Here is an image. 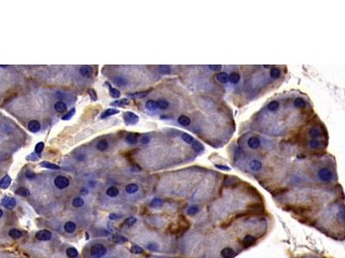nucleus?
I'll use <instances>...</instances> for the list:
<instances>
[{
  "label": "nucleus",
  "instance_id": "22",
  "mask_svg": "<svg viewBox=\"0 0 345 258\" xmlns=\"http://www.w3.org/2000/svg\"><path fill=\"white\" fill-rule=\"evenodd\" d=\"M113 81H114V83L116 85H118L120 87H124V86H126L127 84H128L127 79L123 78V77H116L113 79Z\"/></svg>",
  "mask_w": 345,
  "mask_h": 258
},
{
  "label": "nucleus",
  "instance_id": "36",
  "mask_svg": "<svg viewBox=\"0 0 345 258\" xmlns=\"http://www.w3.org/2000/svg\"><path fill=\"white\" fill-rule=\"evenodd\" d=\"M72 203H73V206L74 207H82L84 205V201L80 197H76V198H74L73 200Z\"/></svg>",
  "mask_w": 345,
  "mask_h": 258
},
{
  "label": "nucleus",
  "instance_id": "31",
  "mask_svg": "<svg viewBox=\"0 0 345 258\" xmlns=\"http://www.w3.org/2000/svg\"><path fill=\"white\" fill-rule=\"evenodd\" d=\"M22 235H23L22 232L18 229H12L9 232V236L12 238H19L22 237Z\"/></svg>",
  "mask_w": 345,
  "mask_h": 258
},
{
  "label": "nucleus",
  "instance_id": "24",
  "mask_svg": "<svg viewBox=\"0 0 345 258\" xmlns=\"http://www.w3.org/2000/svg\"><path fill=\"white\" fill-rule=\"evenodd\" d=\"M240 74H238L237 72H232L229 76V81H230V83L233 84H236L240 81Z\"/></svg>",
  "mask_w": 345,
  "mask_h": 258
},
{
  "label": "nucleus",
  "instance_id": "18",
  "mask_svg": "<svg viewBox=\"0 0 345 258\" xmlns=\"http://www.w3.org/2000/svg\"><path fill=\"white\" fill-rule=\"evenodd\" d=\"M178 122L183 126H188L191 124V120L186 115H180L178 118Z\"/></svg>",
  "mask_w": 345,
  "mask_h": 258
},
{
  "label": "nucleus",
  "instance_id": "25",
  "mask_svg": "<svg viewBox=\"0 0 345 258\" xmlns=\"http://www.w3.org/2000/svg\"><path fill=\"white\" fill-rule=\"evenodd\" d=\"M217 79L220 83L225 84L229 81V75L226 72H219L217 75Z\"/></svg>",
  "mask_w": 345,
  "mask_h": 258
},
{
  "label": "nucleus",
  "instance_id": "1",
  "mask_svg": "<svg viewBox=\"0 0 345 258\" xmlns=\"http://www.w3.org/2000/svg\"><path fill=\"white\" fill-rule=\"evenodd\" d=\"M90 252L92 257L101 258L107 253V249L101 244H96L91 247Z\"/></svg>",
  "mask_w": 345,
  "mask_h": 258
},
{
  "label": "nucleus",
  "instance_id": "52",
  "mask_svg": "<svg viewBox=\"0 0 345 258\" xmlns=\"http://www.w3.org/2000/svg\"><path fill=\"white\" fill-rule=\"evenodd\" d=\"M224 183L226 186L230 187V186H233L235 185V179L234 178H231V177H226L225 181H224Z\"/></svg>",
  "mask_w": 345,
  "mask_h": 258
},
{
  "label": "nucleus",
  "instance_id": "9",
  "mask_svg": "<svg viewBox=\"0 0 345 258\" xmlns=\"http://www.w3.org/2000/svg\"><path fill=\"white\" fill-rule=\"evenodd\" d=\"M248 146L251 149H257L259 146H261V140L259 139V138H257L255 136L251 137L248 140Z\"/></svg>",
  "mask_w": 345,
  "mask_h": 258
},
{
  "label": "nucleus",
  "instance_id": "20",
  "mask_svg": "<svg viewBox=\"0 0 345 258\" xmlns=\"http://www.w3.org/2000/svg\"><path fill=\"white\" fill-rule=\"evenodd\" d=\"M129 101L127 100L126 98L121 99V100H116V101L111 102V106H115V107H124L125 105H129Z\"/></svg>",
  "mask_w": 345,
  "mask_h": 258
},
{
  "label": "nucleus",
  "instance_id": "34",
  "mask_svg": "<svg viewBox=\"0 0 345 258\" xmlns=\"http://www.w3.org/2000/svg\"><path fill=\"white\" fill-rule=\"evenodd\" d=\"M309 134H310V137L313 138V139H316V138H318V137L321 136V132H320V130H319L318 128H317V127H314V128L310 129Z\"/></svg>",
  "mask_w": 345,
  "mask_h": 258
},
{
  "label": "nucleus",
  "instance_id": "6",
  "mask_svg": "<svg viewBox=\"0 0 345 258\" xmlns=\"http://www.w3.org/2000/svg\"><path fill=\"white\" fill-rule=\"evenodd\" d=\"M1 205L7 208V209H13L16 205H17V201L15 200V198L13 197H9V196H5L2 199L1 201Z\"/></svg>",
  "mask_w": 345,
  "mask_h": 258
},
{
  "label": "nucleus",
  "instance_id": "63",
  "mask_svg": "<svg viewBox=\"0 0 345 258\" xmlns=\"http://www.w3.org/2000/svg\"><path fill=\"white\" fill-rule=\"evenodd\" d=\"M264 67L265 68H270V66H264Z\"/></svg>",
  "mask_w": 345,
  "mask_h": 258
},
{
  "label": "nucleus",
  "instance_id": "32",
  "mask_svg": "<svg viewBox=\"0 0 345 258\" xmlns=\"http://www.w3.org/2000/svg\"><path fill=\"white\" fill-rule=\"evenodd\" d=\"M16 194L20 195V196H23V197H27V196H29L30 194L29 189H27L26 188H23V187L18 188L17 190L16 191Z\"/></svg>",
  "mask_w": 345,
  "mask_h": 258
},
{
  "label": "nucleus",
  "instance_id": "14",
  "mask_svg": "<svg viewBox=\"0 0 345 258\" xmlns=\"http://www.w3.org/2000/svg\"><path fill=\"white\" fill-rule=\"evenodd\" d=\"M64 230L68 233H73L76 230V224L73 221H68L64 224Z\"/></svg>",
  "mask_w": 345,
  "mask_h": 258
},
{
  "label": "nucleus",
  "instance_id": "44",
  "mask_svg": "<svg viewBox=\"0 0 345 258\" xmlns=\"http://www.w3.org/2000/svg\"><path fill=\"white\" fill-rule=\"evenodd\" d=\"M150 206L153 207H159L162 206V201H161V199H159V198H155V199H154L151 202Z\"/></svg>",
  "mask_w": 345,
  "mask_h": 258
},
{
  "label": "nucleus",
  "instance_id": "3",
  "mask_svg": "<svg viewBox=\"0 0 345 258\" xmlns=\"http://www.w3.org/2000/svg\"><path fill=\"white\" fill-rule=\"evenodd\" d=\"M124 122L127 125H135V124H137L138 122L139 117H138L137 114H136L135 113L129 111V112L124 113Z\"/></svg>",
  "mask_w": 345,
  "mask_h": 258
},
{
  "label": "nucleus",
  "instance_id": "58",
  "mask_svg": "<svg viewBox=\"0 0 345 258\" xmlns=\"http://www.w3.org/2000/svg\"><path fill=\"white\" fill-rule=\"evenodd\" d=\"M118 218H119V216L117 214H115V213H111V214L109 215V219H117Z\"/></svg>",
  "mask_w": 345,
  "mask_h": 258
},
{
  "label": "nucleus",
  "instance_id": "15",
  "mask_svg": "<svg viewBox=\"0 0 345 258\" xmlns=\"http://www.w3.org/2000/svg\"><path fill=\"white\" fill-rule=\"evenodd\" d=\"M119 113V110L116 109H106L104 112L101 114L100 116V119H104V118H107L109 116H111V115H114Z\"/></svg>",
  "mask_w": 345,
  "mask_h": 258
},
{
  "label": "nucleus",
  "instance_id": "10",
  "mask_svg": "<svg viewBox=\"0 0 345 258\" xmlns=\"http://www.w3.org/2000/svg\"><path fill=\"white\" fill-rule=\"evenodd\" d=\"M92 68L90 66H81L80 69V73L83 77H86V78H90L92 75Z\"/></svg>",
  "mask_w": 345,
  "mask_h": 258
},
{
  "label": "nucleus",
  "instance_id": "54",
  "mask_svg": "<svg viewBox=\"0 0 345 258\" xmlns=\"http://www.w3.org/2000/svg\"><path fill=\"white\" fill-rule=\"evenodd\" d=\"M36 153L35 152H33V153H31L29 157H27V159L28 160H32V161H35V160H37L39 157H40V156L39 155H35Z\"/></svg>",
  "mask_w": 345,
  "mask_h": 258
},
{
  "label": "nucleus",
  "instance_id": "5",
  "mask_svg": "<svg viewBox=\"0 0 345 258\" xmlns=\"http://www.w3.org/2000/svg\"><path fill=\"white\" fill-rule=\"evenodd\" d=\"M55 185L57 187L58 189H66L67 187H68L69 184H70V182H69L68 178H67L66 177H62V176H60L57 177L55 179Z\"/></svg>",
  "mask_w": 345,
  "mask_h": 258
},
{
  "label": "nucleus",
  "instance_id": "49",
  "mask_svg": "<svg viewBox=\"0 0 345 258\" xmlns=\"http://www.w3.org/2000/svg\"><path fill=\"white\" fill-rule=\"evenodd\" d=\"M130 251H131L132 253H134V254H141V253H142L143 250H142V248H140V247L137 246V245H134V246L131 247Z\"/></svg>",
  "mask_w": 345,
  "mask_h": 258
},
{
  "label": "nucleus",
  "instance_id": "23",
  "mask_svg": "<svg viewBox=\"0 0 345 258\" xmlns=\"http://www.w3.org/2000/svg\"><path fill=\"white\" fill-rule=\"evenodd\" d=\"M147 109H149L150 111H155L158 109V105H157V101H153V100H149V101L146 102L145 104Z\"/></svg>",
  "mask_w": 345,
  "mask_h": 258
},
{
  "label": "nucleus",
  "instance_id": "41",
  "mask_svg": "<svg viewBox=\"0 0 345 258\" xmlns=\"http://www.w3.org/2000/svg\"><path fill=\"white\" fill-rule=\"evenodd\" d=\"M43 149H44V143L43 142H39V143L36 144V146L34 147V152L39 155L43 151Z\"/></svg>",
  "mask_w": 345,
  "mask_h": 258
},
{
  "label": "nucleus",
  "instance_id": "39",
  "mask_svg": "<svg viewBox=\"0 0 345 258\" xmlns=\"http://www.w3.org/2000/svg\"><path fill=\"white\" fill-rule=\"evenodd\" d=\"M182 139H183L184 142L187 143V144H193V141H194L193 138L191 135L187 134H182Z\"/></svg>",
  "mask_w": 345,
  "mask_h": 258
},
{
  "label": "nucleus",
  "instance_id": "51",
  "mask_svg": "<svg viewBox=\"0 0 345 258\" xmlns=\"http://www.w3.org/2000/svg\"><path fill=\"white\" fill-rule=\"evenodd\" d=\"M147 248H148L150 250H152V251H156V250L159 249V245H158L156 243H150V244L147 245Z\"/></svg>",
  "mask_w": 345,
  "mask_h": 258
},
{
  "label": "nucleus",
  "instance_id": "40",
  "mask_svg": "<svg viewBox=\"0 0 345 258\" xmlns=\"http://www.w3.org/2000/svg\"><path fill=\"white\" fill-rule=\"evenodd\" d=\"M309 146L311 148H314V149H318L319 148L320 146H322V143L319 141V140H317V139H312L309 141Z\"/></svg>",
  "mask_w": 345,
  "mask_h": 258
},
{
  "label": "nucleus",
  "instance_id": "59",
  "mask_svg": "<svg viewBox=\"0 0 345 258\" xmlns=\"http://www.w3.org/2000/svg\"><path fill=\"white\" fill-rule=\"evenodd\" d=\"M26 177H27L28 178L31 179V178H34L35 176H34V173H32V172H29H29H27V173H26Z\"/></svg>",
  "mask_w": 345,
  "mask_h": 258
},
{
  "label": "nucleus",
  "instance_id": "55",
  "mask_svg": "<svg viewBox=\"0 0 345 258\" xmlns=\"http://www.w3.org/2000/svg\"><path fill=\"white\" fill-rule=\"evenodd\" d=\"M209 68L211 71H219L222 69V66H219V65H217V66H209Z\"/></svg>",
  "mask_w": 345,
  "mask_h": 258
},
{
  "label": "nucleus",
  "instance_id": "28",
  "mask_svg": "<svg viewBox=\"0 0 345 258\" xmlns=\"http://www.w3.org/2000/svg\"><path fill=\"white\" fill-rule=\"evenodd\" d=\"M118 194H119V191H118V189H117L116 188H115V187H111V188H109V189L106 190V194H107L108 196L111 197V198H114L116 196H117Z\"/></svg>",
  "mask_w": 345,
  "mask_h": 258
},
{
  "label": "nucleus",
  "instance_id": "21",
  "mask_svg": "<svg viewBox=\"0 0 345 258\" xmlns=\"http://www.w3.org/2000/svg\"><path fill=\"white\" fill-rule=\"evenodd\" d=\"M40 165H41L42 167H43V168L49 169H55V170L60 169V167H59L58 165L55 164H52V163H50V162H47V161L42 162V163L40 164Z\"/></svg>",
  "mask_w": 345,
  "mask_h": 258
},
{
  "label": "nucleus",
  "instance_id": "17",
  "mask_svg": "<svg viewBox=\"0 0 345 258\" xmlns=\"http://www.w3.org/2000/svg\"><path fill=\"white\" fill-rule=\"evenodd\" d=\"M137 134H129L127 135L125 139H126L127 143H129V145H136L137 143Z\"/></svg>",
  "mask_w": 345,
  "mask_h": 258
},
{
  "label": "nucleus",
  "instance_id": "11",
  "mask_svg": "<svg viewBox=\"0 0 345 258\" xmlns=\"http://www.w3.org/2000/svg\"><path fill=\"white\" fill-rule=\"evenodd\" d=\"M28 127L29 129V131H31L32 133H37L40 129H41V124L38 121H30L29 124H28Z\"/></svg>",
  "mask_w": 345,
  "mask_h": 258
},
{
  "label": "nucleus",
  "instance_id": "43",
  "mask_svg": "<svg viewBox=\"0 0 345 258\" xmlns=\"http://www.w3.org/2000/svg\"><path fill=\"white\" fill-rule=\"evenodd\" d=\"M158 69H159V71L162 74H167V73L171 72V68L168 66H159Z\"/></svg>",
  "mask_w": 345,
  "mask_h": 258
},
{
  "label": "nucleus",
  "instance_id": "62",
  "mask_svg": "<svg viewBox=\"0 0 345 258\" xmlns=\"http://www.w3.org/2000/svg\"><path fill=\"white\" fill-rule=\"evenodd\" d=\"M2 216H3V211H2V210L0 209V218H1Z\"/></svg>",
  "mask_w": 345,
  "mask_h": 258
},
{
  "label": "nucleus",
  "instance_id": "48",
  "mask_svg": "<svg viewBox=\"0 0 345 258\" xmlns=\"http://www.w3.org/2000/svg\"><path fill=\"white\" fill-rule=\"evenodd\" d=\"M136 222H137V219L135 217H130V218L127 219L126 220H125V222H124V224H126L127 226H131V225H133V224H135Z\"/></svg>",
  "mask_w": 345,
  "mask_h": 258
},
{
  "label": "nucleus",
  "instance_id": "60",
  "mask_svg": "<svg viewBox=\"0 0 345 258\" xmlns=\"http://www.w3.org/2000/svg\"><path fill=\"white\" fill-rule=\"evenodd\" d=\"M80 193L81 194H87L88 193H89V191H88V189H86V188H83L82 189L80 190Z\"/></svg>",
  "mask_w": 345,
  "mask_h": 258
},
{
  "label": "nucleus",
  "instance_id": "19",
  "mask_svg": "<svg viewBox=\"0 0 345 258\" xmlns=\"http://www.w3.org/2000/svg\"><path fill=\"white\" fill-rule=\"evenodd\" d=\"M68 107L66 105V103H64L63 101H57L55 104V109L59 113L65 112L67 110Z\"/></svg>",
  "mask_w": 345,
  "mask_h": 258
},
{
  "label": "nucleus",
  "instance_id": "27",
  "mask_svg": "<svg viewBox=\"0 0 345 258\" xmlns=\"http://www.w3.org/2000/svg\"><path fill=\"white\" fill-rule=\"evenodd\" d=\"M125 190L128 194H135L136 192L138 191V186L135 183H130V184H128L125 188Z\"/></svg>",
  "mask_w": 345,
  "mask_h": 258
},
{
  "label": "nucleus",
  "instance_id": "30",
  "mask_svg": "<svg viewBox=\"0 0 345 258\" xmlns=\"http://www.w3.org/2000/svg\"><path fill=\"white\" fill-rule=\"evenodd\" d=\"M280 107V103L278 101H270L267 105V109L271 112H275Z\"/></svg>",
  "mask_w": 345,
  "mask_h": 258
},
{
  "label": "nucleus",
  "instance_id": "4",
  "mask_svg": "<svg viewBox=\"0 0 345 258\" xmlns=\"http://www.w3.org/2000/svg\"><path fill=\"white\" fill-rule=\"evenodd\" d=\"M318 177L322 182H330L333 177V174L329 169L322 168L318 171Z\"/></svg>",
  "mask_w": 345,
  "mask_h": 258
},
{
  "label": "nucleus",
  "instance_id": "53",
  "mask_svg": "<svg viewBox=\"0 0 345 258\" xmlns=\"http://www.w3.org/2000/svg\"><path fill=\"white\" fill-rule=\"evenodd\" d=\"M89 95H90L91 99H92V101H97L98 96H97V94H96V91H95V90H92V89H90V90H89Z\"/></svg>",
  "mask_w": 345,
  "mask_h": 258
},
{
  "label": "nucleus",
  "instance_id": "37",
  "mask_svg": "<svg viewBox=\"0 0 345 258\" xmlns=\"http://www.w3.org/2000/svg\"><path fill=\"white\" fill-rule=\"evenodd\" d=\"M270 76H271L272 79H277L280 76V71L276 67L272 68L271 71H270Z\"/></svg>",
  "mask_w": 345,
  "mask_h": 258
},
{
  "label": "nucleus",
  "instance_id": "47",
  "mask_svg": "<svg viewBox=\"0 0 345 258\" xmlns=\"http://www.w3.org/2000/svg\"><path fill=\"white\" fill-rule=\"evenodd\" d=\"M74 113H75V109H71L70 111H69L68 114H66L65 115H63L62 117H61V119L63 120V121H68V120H70L71 118H72V116L74 114Z\"/></svg>",
  "mask_w": 345,
  "mask_h": 258
},
{
  "label": "nucleus",
  "instance_id": "50",
  "mask_svg": "<svg viewBox=\"0 0 345 258\" xmlns=\"http://www.w3.org/2000/svg\"><path fill=\"white\" fill-rule=\"evenodd\" d=\"M193 149L195 150L196 152H199L200 151H202L203 150V146L200 144V143H198V142H197V141H193Z\"/></svg>",
  "mask_w": 345,
  "mask_h": 258
},
{
  "label": "nucleus",
  "instance_id": "57",
  "mask_svg": "<svg viewBox=\"0 0 345 258\" xmlns=\"http://www.w3.org/2000/svg\"><path fill=\"white\" fill-rule=\"evenodd\" d=\"M216 167L217 168L220 169H223V170H230V168L228 166H225V165H219V164H216Z\"/></svg>",
  "mask_w": 345,
  "mask_h": 258
},
{
  "label": "nucleus",
  "instance_id": "29",
  "mask_svg": "<svg viewBox=\"0 0 345 258\" xmlns=\"http://www.w3.org/2000/svg\"><path fill=\"white\" fill-rule=\"evenodd\" d=\"M106 84L108 85V87H109V89H110V94H111V96L113 98H118V97L120 96V95H121L120 91L117 90V89L112 88L109 83H106Z\"/></svg>",
  "mask_w": 345,
  "mask_h": 258
},
{
  "label": "nucleus",
  "instance_id": "7",
  "mask_svg": "<svg viewBox=\"0 0 345 258\" xmlns=\"http://www.w3.org/2000/svg\"><path fill=\"white\" fill-rule=\"evenodd\" d=\"M35 237L41 241H48L52 237V233L47 230H41L35 233Z\"/></svg>",
  "mask_w": 345,
  "mask_h": 258
},
{
  "label": "nucleus",
  "instance_id": "46",
  "mask_svg": "<svg viewBox=\"0 0 345 258\" xmlns=\"http://www.w3.org/2000/svg\"><path fill=\"white\" fill-rule=\"evenodd\" d=\"M199 212V208L198 206H192L188 210H187V213L189 215H195L196 213H198Z\"/></svg>",
  "mask_w": 345,
  "mask_h": 258
},
{
  "label": "nucleus",
  "instance_id": "35",
  "mask_svg": "<svg viewBox=\"0 0 345 258\" xmlns=\"http://www.w3.org/2000/svg\"><path fill=\"white\" fill-rule=\"evenodd\" d=\"M108 146H109V145H108V142L106 141V140H100V141H98V143L97 144V148L99 150V151H105L107 148H108Z\"/></svg>",
  "mask_w": 345,
  "mask_h": 258
},
{
  "label": "nucleus",
  "instance_id": "8",
  "mask_svg": "<svg viewBox=\"0 0 345 258\" xmlns=\"http://www.w3.org/2000/svg\"><path fill=\"white\" fill-rule=\"evenodd\" d=\"M221 256L224 258H233L236 256V252H235V250L232 248L226 247V248L222 249Z\"/></svg>",
  "mask_w": 345,
  "mask_h": 258
},
{
  "label": "nucleus",
  "instance_id": "12",
  "mask_svg": "<svg viewBox=\"0 0 345 258\" xmlns=\"http://www.w3.org/2000/svg\"><path fill=\"white\" fill-rule=\"evenodd\" d=\"M11 182H12V178L10 176L6 175L4 176L2 179L0 180V189H6L10 185H11Z\"/></svg>",
  "mask_w": 345,
  "mask_h": 258
},
{
  "label": "nucleus",
  "instance_id": "61",
  "mask_svg": "<svg viewBox=\"0 0 345 258\" xmlns=\"http://www.w3.org/2000/svg\"><path fill=\"white\" fill-rule=\"evenodd\" d=\"M76 158H77L78 160H80V161H82V160H84L85 156H84L83 154H80V155H79V156H76Z\"/></svg>",
  "mask_w": 345,
  "mask_h": 258
},
{
  "label": "nucleus",
  "instance_id": "38",
  "mask_svg": "<svg viewBox=\"0 0 345 258\" xmlns=\"http://www.w3.org/2000/svg\"><path fill=\"white\" fill-rule=\"evenodd\" d=\"M157 105H158V108H160L161 109H166L168 108V101L167 100H164V99H160L157 101Z\"/></svg>",
  "mask_w": 345,
  "mask_h": 258
},
{
  "label": "nucleus",
  "instance_id": "33",
  "mask_svg": "<svg viewBox=\"0 0 345 258\" xmlns=\"http://www.w3.org/2000/svg\"><path fill=\"white\" fill-rule=\"evenodd\" d=\"M293 105L295 108H298V109H302V108H305V101L303 98H296L294 101H293Z\"/></svg>",
  "mask_w": 345,
  "mask_h": 258
},
{
  "label": "nucleus",
  "instance_id": "16",
  "mask_svg": "<svg viewBox=\"0 0 345 258\" xmlns=\"http://www.w3.org/2000/svg\"><path fill=\"white\" fill-rule=\"evenodd\" d=\"M255 237H254V236L252 235H247L244 238H243V240H242V243H243V244L245 245L246 247L248 246H250V245H252V244H254V242H255Z\"/></svg>",
  "mask_w": 345,
  "mask_h": 258
},
{
  "label": "nucleus",
  "instance_id": "42",
  "mask_svg": "<svg viewBox=\"0 0 345 258\" xmlns=\"http://www.w3.org/2000/svg\"><path fill=\"white\" fill-rule=\"evenodd\" d=\"M148 92L149 91H144V92H137V93H133V94H130V95H128L129 97H139V98H142V97H144L148 95Z\"/></svg>",
  "mask_w": 345,
  "mask_h": 258
},
{
  "label": "nucleus",
  "instance_id": "13",
  "mask_svg": "<svg viewBox=\"0 0 345 258\" xmlns=\"http://www.w3.org/2000/svg\"><path fill=\"white\" fill-rule=\"evenodd\" d=\"M249 167H250V169H251L252 170H254V171H259V170L262 169V163H261L259 160L253 159V160H251L250 163H249Z\"/></svg>",
  "mask_w": 345,
  "mask_h": 258
},
{
  "label": "nucleus",
  "instance_id": "56",
  "mask_svg": "<svg viewBox=\"0 0 345 258\" xmlns=\"http://www.w3.org/2000/svg\"><path fill=\"white\" fill-rule=\"evenodd\" d=\"M150 139L149 136H147V135H145V136H143L142 138V144H148V143H150Z\"/></svg>",
  "mask_w": 345,
  "mask_h": 258
},
{
  "label": "nucleus",
  "instance_id": "2",
  "mask_svg": "<svg viewBox=\"0 0 345 258\" xmlns=\"http://www.w3.org/2000/svg\"><path fill=\"white\" fill-rule=\"evenodd\" d=\"M248 211L250 214H261L264 213V207L259 203H252L247 206Z\"/></svg>",
  "mask_w": 345,
  "mask_h": 258
},
{
  "label": "nucleus",
  "instance_id": "26",
  "mask_svg": "<svg viewBox=\"0 0 345 258\" xmlns=\"http://www.w3.org/2000/svg\"><path fill=\"white\" fill-rule=\"evenodd\" d=\"M66 253H67V256H68L69 258H76L78 257V255H79V254H78V250H77L75 248H73V247L68 248V249H67Z\"/></svg>",
  "mask_w": 345,
  "mask_h": 258
},
{
  "label": "nucleus",
  "instance_id": "45",
  "mask_svg": "<svg viewBox=\"0 0 345 258\" xmlns=\"http://www.w3.org/2000/svg\"><path fill=\"white\" fill-rule=\"evenodd\" d=\"M114 241L117 244H123V243H125L127 241V238L124 236L120 235H116L114 236Z\"/></svg>",
  "mask_w": 345,
  "mask_h": 258
}]
</instances>
